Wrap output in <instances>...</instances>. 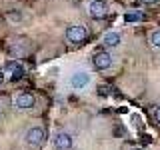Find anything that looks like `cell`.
Listing matches in <instances>:
<instances>
[{"label":"cell","instance_id":"cell-14","mask_svg":"<svg viewBox=\"0 0 160 150\" xmlns=\"http://www.w3.org/2000/svg\"><path fill=\"white\" fill-rule=\"evenodd\" d=\"M2 78H4V74H2V70H0V84H2Z\"/></svg>","mask_w":160,"mask_h":150},{"label":"cell","instance_id":"cell-3","mask_svg":"<svg viewBox=\"0 0 160 150\" xmlns=\"http://www.w3.org/2000/svg\"><path fill=\"white\" fill-rule=\"evenodd\" d=\"M88 14H90V18H94V20L104 18L108 14V4L104 2V0H92L90 6H88Z\"/></svg>","mask_w":160,"mask_h":150},{"label":"cell","instance_id":"cell-13","mask_svg":"<svg viewBox=\"0 0 160 150\" xmlns=\"http://www.w3.org/2000/svg\"><path fill=\"white\" fill-rule=\"evenodd\" d=\"M154 116H156V120H158V122H160V106L156 108V112H154Z\"/></svg>","mask_w":160,"mask_h":150},{"label":"cell","instance_id":"cell-8","mask_svg":"<svg viewBox=\"0 0 160 150\" xmlns=\"http://www.w3.org/2000/svg\"><path fill=\"white\" fill-rule=\"evenodd\" d=\"M88 82H90V74L88 72H74L72 78H70V84H72L74 88H84Z\"/></svg>","mask_w":160,"mask_h":150},{"label":"cell","instance_id":"cell-2","mask_svg":"<svg viewBox=\"0 0 160 150\" xmlns=\"http://www.w3.org/2000/svg\"><path fill=\"white\" fill-rule=\"evenodd\" d=\"M86 38H88L86 26H70L66 30V40L72 42V44H80V42H84Z\"/></svg>","mask_w":160,"mask_h":150},{"label":"cell","instance_id":"cell-9","mask_svg":"<svg viewBox=\"0 0 160 150\" xmlns=\"http://www.w3.org/2000/svg\"><path fill=\"white\" fill-rule=\"evenodd\" d=\"M102 44L104 46H118L120 44V34L118 32H106L102 38Z\"/></svg>","mask_w":160,"mask_h":150},{"label":"cell","instance_id":"cell-12","mask_svg":"<svg viewBox=\"0 0 160 150\" xmlns=\"http://www.w3.org/2000/svg\"><path fill=\"white\" fill-rule=\"evenodd\" d=\"M142 4H154V2H158V0H140Z\"/></svg>","mask_w":160,"mask_h":150},{"label":"cell","instance_id":"cell-4","mask_svg":"<svg viewBox=\"0 0 160 150\" xmlns=\"http://www.w3.org/2000/svg\"><path fill=\"white\" fill-rule=\"evenodd\" d=\"M92 64L98 70H106V68L112 66V56H110L106 50H96L94 56H92Z\"/></svg>","mask_w":160,"mask_h":150},{"label":"cell","instance_id":"cell-11","mask_svg":"<svg viewBox=\"0 0 160 150\" xmlns=\"http://www.w3.org/2000/svg\"><path fill=\"white\" fill-rule=\"evenodd\" d=\"M150 42H152V46L160 48V30H156V32L150 34Z\"/></svg>","mask_w":160,"mask_h":150},{"label":"cell","instance_id":"cell-10","mask_svg":"<svg viewBox=\"0 0 160 150\" xmlns=\"http://www.w3.org/2000/svg\"><path fill=\"white\" fill-rule=\"evenodd\" d=\"M126 22H138V20H142V14L140 12H128L126 16H124Z\"/></svg>","mask_w":160,"mask_h":150},{"label":"cell","instance_id":"cell-1","mask_svg":"<svg viewBox=\"0 0 160 150\" xmlns=\"http://www.w3.org/2000/svg\"><path fill=\"white\" fill-rule=\"evenodd\" d=\"M44 140H46V130H44L42 126H34V128H30L28 130V134H26V142H28V146H32V148H40L44 144Z\"/></svg>","mask_w":160,"mask_h":150},{"label":"cell","instance_id":"cell-5","mask_svg":"<svg viewBox=\"0 0 160 150\" xmlns=\"http://www.w3.org/2000/svg\"><path fill=\"white\" fill-rule=\"evenodd\" d=\"M4 72L10 74V80H12V82H16V80H20V78L24 76V68L20 66V62H16V60H10V62H6Z\"/></svg>","mask_w":160,"mask_h":150},{"label":"cell","instance_id":"cell-15","mask_svg":"<svg viewBox=\"0 0 160 150\" xmlns=\"http://www.w3.org/2000/svg\"><path fill=\"white\" fill-rule=\"evenodd\" d=\"M132 150H142V148H132Z\"/></svg>","mask_w":160,"mask_h":150},{"label":"cell","instance_id":"cell-6","mask_svg":"<svg viewBox=\"0 0 160 150\" xmlns=\"http://www.w3.org/2000/svg\"><path fill=\"white\" fill-rule=\"evenodd\" d=\"M14 106H16L18 110H28V108H32V106H34V96H32V94H28V92L18 94V96L14 98Z\"/></svg>","mask_w":160,"mask_h":150},{"label":"cell","instance_id":"cell-7","mask_svg":"<svg viewBox=\"0 0 160 150\" xmlns=\"http://www.w3.org/2000/svg\"><path fill=\"white\" fill-rule=\"evenodd\" d=\"M54 146H56V150H70L72 148V136L68 132H58L54 136Z\"/></svg>","mask_w":160,"mask_h":150}]
</instances>
